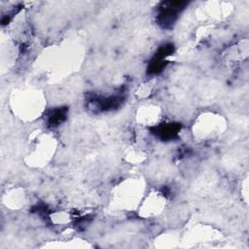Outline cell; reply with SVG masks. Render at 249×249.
I'll return each mask as SVG.
<instances>
[{"label": "cell", "mask_w": 249, "mask_h": 249, "mask_svg": "<svg viewBox=\"0 0 249 249\" xmlns=\"http://www.w3.org/2000/svg\"><path fill=\"white\" fill-rule=\"evenodd\" d=\"M223 127L219 116L213 114H206L201 116L196 124V133L199 136L212 137L217 134Z\"/></svg>", "instance_id": "obj_1"}, {"label": "cell", "mask_w": 249, "mask_h": 249, "mask_svg": "<svg viewBox=\"0 0 249 249\" xmlns=\"http://www.w3.org/2000/svg\"><path fill=\"white\" fill-rule=\"evenodd\" d=\"M165 196L160 193L150 194L143 201L142 205L139 206V214L144 217H151L159 214L162 208H164Z\"/></svg>", "instance_id": "obj_2"}, {"label": "cell", "mask_w": 249, "mask_h": 249, "mask_svg": "<svg viewBox=\"0 0 249 249\" xmlns=\"http://www.w3.org/2000/svg\"><path fill=\"white\" fill-rule=\"evenodd\" d=\"M160 115V110L155 106H146L139 111L138 118L141 122L145 124H150L149 125H154L153 123L157 122Z\"/></svg>", "instance_id": "obj_3"}]
</instances>
